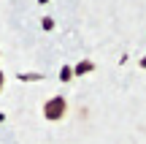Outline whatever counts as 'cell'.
<instances>
[{
  "mask_svg": "<svg viewBox=\"0 0 146 144\" xmlns=\"http://www.w3.org/2000/svg\"><path fill=\"white\" fill-rule=\"evenodd\" d=\"M65 109H68V103H65V98H52V101H46V106H43V114H46V120H60L65 114Z\"/></svg>",
  "mask_w": 146,
  "mask_h": 144,
  "instance_id": "cell-1",
  "label": "cell"
},
{
  "mask_svg": "<svg viewBox=\"0 0 146 144\" xmlns=\"http://www.w3.org/2000/svg\"><path fill=\"white\" fill-rule=\"evenodd\" d=\"M73 74L76 76H81V74H89V71H92V63H89V60H84V63H78L76 68H70Z\"/></svg>",
  "mask_w": 146,
  "mask_h": 144,
  "instance_id": "cell-2",
  "label": "cell"
},
{
  "mask_svg": "<svg viewBox=\"0 0 146 144\" xmlns=\"http://www.w3.org/2000/svg\"><path fill=\"white\" fill-rule=\"evenodd\" d=\"M0 90H3V74H0Z\"/></svg>",
  "mask_w": 146,
  "mask_h": 144,
  "instance_id": "cell-3",
  "label": "cell"
},
{
  "mask_svg": "<svg viewBox=\"0 0 146 144\" xmlns=\"http://www.w3.org/2000/svg\"><path fill=\"white\" fill-rule=\"evenodd\" d=\"M141 65H143V68H146V57H143V60H141Z\"/></svg>",
  "mask_w": 146,
  "mask_h": 144,
  "instance_id": "cell-4",
  "label": "cell"
}]
</instances>
